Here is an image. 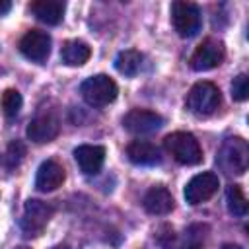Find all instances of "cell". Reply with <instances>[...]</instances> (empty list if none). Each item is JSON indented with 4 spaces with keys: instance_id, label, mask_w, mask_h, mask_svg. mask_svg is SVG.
<instances>
[{
    "instance_id": "obj_1",
    "label": "cell",
    "mask_w": 249,
    "mask_h": 249,
    "mask_svg": "<svg viewBox=\"0 0 249 249\" xmlns=\"http://www.w3.org/2000/svg\"><path fill=\"white\" fill-rule=\"evenodd\" d=\"M218 167L228 175H243L249 165V146L243 138H226L216 154Z\"/></svg>"
},
{
    "instance_id": "obj_2",
    "label": "cell",
    "mask_w": 249,
    "mask_h": 249,
    "mask_svg": "<svg viewBox=\"0 0 249 249\" xmlns=\"http://www.w3.org/2000/svg\"><path fill=\"white\" fill-rule=\"evenodd\" d=\"M163 146L181 165H196L202 161V148L191 132H183V130L171 132L165 136Z\"/></svg>"
},
{
    "instance_id": "obj_3",
    "label": "cell",
    "mask_w": 249,
    "mask_h": 249,
    "mask_svg": "<svg viewBox=\"0 0 249 249\" xmlns=\"http://www.w3.org/2000/svg\"><path fill=\"white\" fill-rule=\"evenodd\" d=\"M80 93H82V97L88 105L105 107V105H109L117 99L119 88H117L113 78H109L105 74H95V76H89L82 82Z\"/></svg>"
},
{
    "instance_id": "obj_4",
    "label": "cell",
    "mask_w": 249,
    "mask_h": 249,
    "mask_svg": "<svg viewBox=\"0 0 249 249\" xmlns=\"http://www.w3.org/2000/svg\"><path fill=\"white\" fill-rule=\"evenodd\" d=\"M187 109L196 115V117H208L212 115L220 103H222V95L220 89L212 84V82H196L189 93H187Z\"/></svg>"
},
{
    "instance_id": "obj_5",
    "label": "cell",
    "mask_w": 249,
    "mask_h": 249,
    "mask_svg": "<svg viewBox=\"0 0 249 249\" xmlns=\"http://www.w3.org/2000/svg\"><path fill=\"white\" fill-rule=\"evenodd\" d=\"M53 206L43 202V200H27L25 206H23V214H21V220H19V228H21V233L25 237H39L45 228L49 226L51 218H53Z\"/></svg>"
},
{
    "instance_id": "obj_6",
    "label": "cell",
    "mask_w": 249,
    "mask_h": 249,
    "mask_svg": "<svg viewBox=\"0 0 249 249\" xmlns=\"http://www.w3.org/2000/svg\"><path fill=\"white\" fill-rule=\"evenodd\" d=\"M171 23L179 37H183V39L195 37L202 25V16H200L198 6L193 2H183V0L173 2L171 4Z\"/></svg>"
},
{
    "instance_id": "obj_7",
    "label": "cell",
    "mask_w": 249,
    "mask_h": 249,
    "mask_svg": "<svg viewBox=\"0 0 249 249\" xmlns=\"http://www.w3.org/2000/svg\"><path fill=\"white\" fill-rule=\"evenodd\" d=\"M224 56H226V51H224L222 41L208 37V39H204V41L195 49V53L191 54V68L196 70V72L212 70V68H216L218 64H222Z\"/></svg>"
},
{
    "instance_id": "obj_8",
    "label": "cell",
    "mask_w": 249,
    "mask_h": 249,
    "mask_svg": "<svg viewBox=\"0 0 249 249\" xmlns=\"http://www.w3.org/2000/svg\"><path fill=\"white\" fill-rule=\"evenodd\" d=\"M218 187H220V181H218L216 173H212V171L198 173V175H195L187 183V187H185V200L189 204H193V206L202 204V202H206L208 198L214 196Z\"/></svg>"
},
{
    "instance_id": "obj_9",
    "label": "cell",
    "mask_w": 249,
    "mask_h": 249,
    "mask_svg": "<svg viewBox=\"0 0 249 249\" xmlns=\"http://www.w3.org/2000/svg\"><path fill=\"white\" fill-rule=\"evenodd\" d=\"M163 124L161 115H158L156 111L150 109H130L124 117H123V126L130 132V134H152L156 130H160Z\"/></svg>"
},
{
    "instance_id": "obj_10",
    "label": "cell",
    "mask_w": 249,
    "mask_h": 249,
    "mask_svg": "<svg viewBox=\"0 0 249 249\" xmlns=\"http://www.w3.org/2000/svg\"><path fill=\"white\" fill-rule=\"evenodd\" d=\"M19 51L25 58L43 64L51 54V35L41 29H29L19 41Z\"/></svg>"
},
{
    "instance_id": "obj_11",
    "label": "cell",
    "mask_w": 249,
    "mask_h": 249,
    "mask_svg": "<svg viewBox=\"0 0 249 249\" xmlns=\"http://www.w3.org/2000/svg\"><path fill=\"white\" fill-rule=\"evenodd\" d=\"M60 132V123L53 113H41L27 124V138L35 144H47Z\"/></svg>"
},
{
    "instance_id": "obj_12",
    "label": "cell",
    "mask_w": 249,
    "mask_h": 249,
    "mask_svg": "<svg viewBox=\"0 0 249 249\" xmlns=\"http://www.w3.org/2000/svg\"><path fill=\"white\" fill-rule=\"evenodd\" d=\"M64 179H66L64 167L56 160H45L37 169L35 187L43 193H51V191H56L58 187H62Z\"/></svg>"
},
{
    "instance_id": "obj_13",
    "label": "cell",
    "mask_w": 249,
    "mask_h": 249,
    "mask_svg": "<svg viewBox=\"0 0 249 249\" xmlns=\"http://www.w3.org/2000/svg\"><path fill=\"white\" fill-rule=\"evenodd\" d=\"M74 160L82 173L86 175H95L101 171L103 161H105V148L95 146V144H82L74 150Z\"/></svg>"
},
{
    "instance_id": "obj_14",
    "label": "cell",
    "mask_w": 249,
    "mask_h": 249,
    "mask_svg": "<svg viewBox=\"0 0 249 249\" xmlns=\"http://www.w3.org/2000/svg\"><path fill=\"white\" fill-rule=\"evenodd\" d=\"M142 204H144V210L148 214H154V216H163L167 212L173 210V196L169 193L167 187L163 185H154L148 189V193L144 195L142 198Z\"/></svg>"
},
{
    "instance_id": "obj_15",
    "label": "cell",
    "mask_w": 249,
    "mask_h": 249,
    "mask_svg": "<svg viewBox=\"0 0 249 249\" xmlns=\"http://www.w3.org/2000/svg\"><path fill=\"white\" fill-rule=\"evenodd\" d=\"M126 156L136 165H156L161 161L160 148L150 140H132L126 146Z\"/></svg>"
},
{
    "instance_id": "obj_16",
    "label": "cell",
    "mask_w": 249,
    "mask_h": 249,
    "mask_svg": "<svg viewBox=\"0 0 249 249\" xmlns=\"http://www.w3.org/2000/svg\"><path fill=\"white\" fill-rule=\"evenodd\" d=\"M64 2H60V0H35V2H31L29 4V10H31V14L39 19V21H43V23H47V25H56V23H60L62 21V18H64Z\"/></svg>"
},
{
    "instance_id": "obj_17",
    "label": "cell",
    "mask_w": 249,
    "mask_h": 249,
    "mask_svg": "<svg viewBox=\"0 0 249 249\" xmlns=\"http://www.w3.org/2000/svg\"><path fill=\"white\" fill-rule=\"evenodd\" d=\"M91 51H89V45L80 41V39H70L62 45V51H60V58L64 64L68 66H82L88 62Z\"/></svg>"
},
{
    "instance_id": "obj_18",
    "label": "cell",
    "mask_w": 249,
    "mask_h": 249,
    "mask_svg": "<svg viewBox=\"0 0 249 249\" xmlns=\"http://www.w3.org/2000/svg\"><path fill=\"white\" fill-rule=\"evenodd\" d=\"M115 68L123 76H136L138 70L142 68V54L138 51H134V49L121 51L117 54V58H115Z\"/></svg>"
},
{
    "instance_id": "obj_19",
    "label": "cell",
    "mask_w": 249,
    "mask_h": 249,
    "mask_svg": "<svg viewBox=\"0 0 249 249\" xmlns=\"http://www.w3.org/2000/svg\"><path fill=\"white\" fill-rule=\"evenodd\" d=\"M226 200H228V210L233 216L241 218V216L247 214V198H245V195H243V191H241L239 185H230L228 187Z\"/></svg>"
},
{
    "instance_id": "obj_20",
    "label": "cell",
    "mask_w": 249,
    "mask_h": 249,
    "mask_svg": "<svg viewBox=\"0 0 249 249\" xmlns=\"http://www.w3.org/2000/svg\"><path fill=\"white\" fill-rule=\"evenodd\" d=\"M21 103H23V99H21V93L18 89L10 88L2 93V111L6 117H16L21 109Z\"/></svg>"
},
{
    "instance_id": "obj_21",
    "label": "cell",
    "mask_w": 249,
    "mask_h": 249,
    "mask_svg": "<svg viewBox=\"0 0 249 249\" xmlns=\"http://www.w3.org/2000/svg\"><path fill=\"white\" fill-rule=\"evenodd\" d=\"M231 97L235 101H245L249 97V80L245 74H239L231 82Z\"/></svg>"
},
{
    "instance_id": "obj_22",
    "label": "cell",
    "mask_w": 249,
    "mask_h": 249,
    "mask_svg": "<svg viewBox=\"0 0 249 249\" xmlns=\"http://www.w3.org/2000/svg\"><path fill=\"white\" fill-rule=\"evenodd\" d=\"M10 8H12V2H10V0H0V16L8 14Z\"/></svg>"
},
{
    "instance_id": "obj_23",
    "label": "cell",
    "mask_w": 249,
    "mask_h": 249,
    "mask_svg": "<svg viewBox=\"0 0 249 249\" xmlns=\"http://www.w3.org/2000/svg\"><path fill=\"white\" fill-rule=\"evenodd\" d=\"M222 249H241V247H237V245H224Z\"/></svg>"
}]
</instances>
